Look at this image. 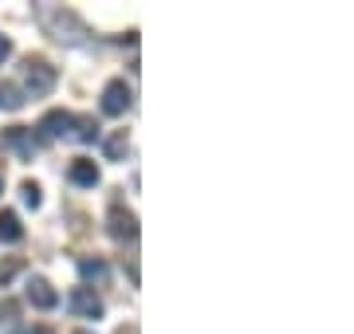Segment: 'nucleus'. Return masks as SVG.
Instances as JSON below:
<instances>
[{
    "label": "nucleus",
    "instance_id": "nucleus-16",
    "mask_svg": "<svg viewBox=\"0 0 354 334\" xmlns=\"http://www.w3.org/2000/svg\"><path fill=\"white\" fill-rule=\"evenodd\" d=\"M12 275H16V264H0V287L12 279Z\"/></svg>",
    "mask_w": 354,
    "mask_h": 334
},
{
    "label": "nucleus",
    "instance_id": "nucleus-10",
    "mask_svg": "<svg viewBox=\"0 0 354 334\" xmlns=\"http://www.w3.org/2000/svg\"><path fill=\"white\" fill-rule=\"evenodd\" d=\"M20 236H24V228H20V217L4 208V213H0V240H4V244H16Z\"/></svg>",
    "mask_w": 354,
    "mask_h": 334
},
{
    "label": "nucleus",
    "instance_id": "nucleus-3",
    "mask_svg": "<svg viewBox=\"0 0 354 334\" xmlns=\"http://www.w3.org/2000/svg\"><path fill=\"white\" fill-rule=\"evenodd\" d=\"M130 103H134V95H130L127 79H111V83L102 87V115H111V118L127 115Z\"/></svg>",
    "mask_w": 354,
    "mask_h": 334
},
{
    "label": "nucleus",
    "instance_id": "nucleus-2",
    "mask_svg": "<svg viewBox=\"0 0 354 334\" xmlns=\"http://www.w3.org/2000/svg\"><path fill=\"white\" fill-rule=\"evenodd\" d=\"M55 79H59V71H55L44 55H28L24 59V90H20V95H28V99H44V95L55 90Z\"/></svg>",
    "mask_w": 354,
    "mask_h": 334
},
{
    "label": "nucleus",
    "instance_id": "nucleus-7",
    "mask_svg": "<svg viewBox=\"0 0 354 334\" xmlns=\"http://www.w3.org/2000/svg\"><path fill=\"white\" fill-rule=\"evenodd\" d=\"M24 295H28V303H32V307H39V311H51L55 303H59L55 287H51V283L44 279V275H32V279H28Z\"/></svg>",
    "mask_w": 354,
    "mask_h": 334
},
{
    "label": "nucleus",
    "instance_id": "nucleus-11",
    "mask_svg": "<svg viewBox=\"0 0 354 334\" xmlns=\"http://www.w3.org/2000/svg\"><path fill=\"white\" fill-rule=\"evenodd\" d=\"M79 275H83V283H106L111 268L102 259H79Z\"/></svg>",
    "mask_w": 354,
    "mask_h": 334
},
{
    "label": "nucleus",
    "instance_id": "nucleus-1",
    "mask_svg": "<svg viewBox=\"0 0 354 334\" xmlns=\"http://www.w3.org/2000/svg\"><path fill=\"white\" fill-rule=\"evenodd\" d=\"M36 20L39 28L48 32L55 43H67V48H79L83 43V36H87V28H83V20H79L71 8H64V4H51V0H39L36 8Z\"/></svg>",
    "mask_w": 354,
    "mask_h": 334
},
{
    "label": "nucleus",
    "instance_id": "nucleus-9",
    "mask_svg": "<svg viewBox=\"0 0 354 334\" xmlns=\"http://www.w3.org/2000/svg\"><path fill=\"white\" fill-rule=\"evenodd\" d=\"M67 177L75 181V185H83V189H91V185H99V166L87 161V157H79V161H71V173Z\"/></svg>",
    "mask_w": 354,
    "mask_h": 334
},
{
    "label": "nucleus",
    "instance_id": "nucleus-18",
    "mask_svg": "<svg viewBox=\"0 0 354 334\" xmlns=\"http://www.w3.org/2000/svg\"><path fill=\"white\" fill-rule=\"evenodd\" d=\"M28 334H55V331H51V326H32Z\"/></svg>",
    "mask_w": 354,
    "mask_h": 334
},
{
    "label": "nucleus",
    "instance_id": "nucleus-15",
    "mask_svg": "<svg viewBox=\"0 0 354 334\" xmlns=\"http://www.w3.org/2000/svg\"><path fill=\"white\" fill-rule=\"evenodd\" d=\"M20 197H24L28 208H39V201H44V193H39L36 181H24V185H20Z\"/></svg>",
    "mask_w": 354,
    "mask_h": 334
},
{
    "label": "nucleus",
    "instance_id": "nucleus-5",
    "mask_svg": "<svg viewBox=\"0 0 354 334\" xmlns=\"http://www.w3.org/2000/svg\"><path fill=\"white\" fill-rule=\"evenodd\" d=\"M67 307L75 311L79 319H102V299L95 295V291H91V287H75V291H71V295H67Z\"/></svg>",
    "mask_w": 354,
    "mask_h": 334
},
{
    "label": "nucleus",
    "instance_id": "nucleus-14",
    "mask_svg": "<svg viewBox=\"0 0 354 334\" xmlns=\"http://www.w3.org/2000/svg\"><path fill=\"white\" fill-rule=\"evenodd\" d=\"M75 138L79 141H95L99 138V122H95V118H75Z\"/></svg>",
    "mask_w": 354,
    "mask_h": 334
},
{
    "label": "nucleus",
    "instance_id": "nucleus-20",
    "mask_svg": "<svg viewBox=\"0 0 354 334\" xmlns=\"http://www.w3.org/2000/svg\"><path fill=\"white\" fill-rule=\"evenodd\" d=\"M75 334H87V331H75Z\"/></svg>",
    "mask_w": 354,
    "mask_h": 334
},
{
    "label": "nucleus",
    "instance_id": "nucleus-6",
    "mask_svg": "<svg viewBox=\"0 0 354 334\" xmlns=\"http://www.w3.org/2000/svg\"><path fill=\"white\" fill-rule=\"evenodd\" d=\"M4 141H8V146H12V154L24 157V161H32L36 150H39V138L28 126H8V130H4Z\"/></svg>",
    "mask_w": 354,
    "mask_h": 334
},
{
    "label": "nucleus",
    "instance_id": "nucleus-13",
    "mask_svg": "<svg viewBox=\"0 0 354 334\" xmlns=\"http://www.w3.org/2000/svg\"><path fill=\"white\" fill-rule=\"evenodd\" d=\"M122 154H127V130H114L111 138H106V157L122 161Z\"/></svg>",
    "mask_w": 354,
    "mask_h": 334
},
{
    "label": "nucleus",
    "instance_id": "nucleus-4",
    "mask_svg": "<svg viewBox=\"0 0 354 334\" xmlns=\"http://www.w3.org/2000/svg\"><path fill=\"white\" fill-rule=\"evenodd\" d=\"M39 134H44L48 141L75 138V115H67V110H51V115H44V122H39Z\"/></svg>",
    "mask_w": 354,
    "mask_h": 334
},
{
    "label": "nucleus",
    "instance_id": "nucleus-17",
    "mask_svg": "<svg viewBox=\"0 0 354 334\" xmlns=\"http://www.w3.org/2000/svg\"><path fill=\"white\" fill-rule=\"evenodd\" d=\"M8 55H12V39H8V36H0V63H4Z\"/></svg>",
    "mask_w": 354,
    "mask_h": 334
},
{
    "label": "nucleus",
    "instance_id": "nucleus-12",
    "mask_svg": "<svg viewBox=\"0 0 354 334\" xmlns=\"http://www.w3.org/2000/svg\"><path fill=\"white\" fill-rule=\"evenodd\" d=\"M24 106V95L16 83H0V110H20Z\"/></svg>",
    "mask_w": 354,
    "mask_h": 334
},
{
    "label": "nucleus",
    "instance_id": "nucleus-8",
    "mask_svg": "<svg viewBox=\"0 0 354 334\" xmlns=\"http://www.w3.org/2000/svg\"><path fill=\"white\" fill-rule=\"evenodd\" d=\"M111 236H114V240H122V244L134 240V236H138V217H134L130 208L114 205L111 208Z\"/></svg>",
    "mask_w": 354,
    "mask_h": 334
},
{
    "label": "nucleus",
    "instance_id": "nucleus-19",
    "mask_svg": "<svg viewBox=\"0 0 354 334\" xmlns=\"http://www.w3.org/2000/svg\"><path fill=\"white\" fill-rule=\"evenodd\" d=\"M0 193H4V173H0Z\"/></svg>",
    "mask_w": 354,
    "mask_h": 334
}]
</instances>
